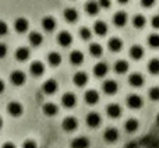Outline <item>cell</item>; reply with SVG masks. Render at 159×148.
<instances>
[{
    "instance_id": "obj_19",
    "label": "cell",
    "mask_w": 159,
    "mask_h": 148,
    "mask_svg": "<svg viewBox=\"0 0 159 148\" xmlns=\"http://www.w3.org/2000/svg\"><path fill=\"white\" fill-rule=\"evenodd\" d=\"M56 25H57V22H56L55 17L46 16L42 18V28H43L45 32H53L56 30Z\"/></svg>"
},
{
    "instance_id": "obj_29",
    "label": "cell",
    "mask_w": 159,
    "mask_h": 148,
    "mask_svg": "<svg viewBox=\"0 0 159 148\" xmlns=\"http://www.w3.org/2000/svg\"><path fill=\"white\" fill-rule=\"evenodd\" d=\"M138 126H140V122H138L135 118H130L124 122V130H126L127 133H130V134L137 132Z\"/></svg>"
},
{
    "instance_id": "obj_39",
    "label": "cell",
    "mask_w": 159,
    "mask_h": 148,
    "mask_svg": "<svg viewBox=\"0 0 159 148\" xmlns=\"http://www.w3.org/2000/svg\"><path fill=\"white\" fill-rule=\"evenodd\" d=\"M21 148H38V144H36L35 140H31V138H28V140H25L24 143H22Z\"/></svg>"
},
{
    "instance_id": "obj_31",
    "label": "cell",
    "mask_w": 159,
    "mask_h": 148,
    "mask_svg": "<svg viewBox=\"0 0 159 148\" xmlns=\"http://www.w3.org/2000/svg\"><path fill=\"white\" fill-rule=\"evenodd\" d=\"M101 7H99L98 2H93V0H89V2L85 3V11H87L88 16H96L99 13Z\"/></svg>"
},
{
    "instance_id": "obj_50",
    "label": "cell",
    "mask_w": 159,
    "mask_h": 148,
    "mask_svg": "<svg viewBox=\"0 0 159 148\" xmlns=\"http://www.w3.org/2000/svg\"><path fill=\"white\" fill-rule=\"evenodd\" d=\"M119 3H120V4H127V3L130 2V0H117Z\"/></svg>"
},
{
    "instance_id": "obj_2",
    "label": "cell",
    "mask_w": 159,
    "mask_h": 148,
    "mask_svg": "<svg viewBox=\"0 0 159 148\" xmlns=\"http://www.w3.org/2000/svg\"><path fill=\"white\" fill-rule=\"evenodd\" d=\"M126 104L130 109L137 110V109H141V108L144 106V99H143V96L138 95V94H130V95L126 98Z\"/></svg>"
},
{
    "instance_id": "obj_26",
    "label": "cell",
    "mask_w": 159,
    "mask_h": 148,
    "mask_svg": "<svg viewBox=\"0 0 159 148\" xmlns=\"http://www.w3.org/2000/svg\"><path fill=\"white\" fill-rule=\"evenodd\" d=\"M63 17L67 22L73 24V22H75L78 20V11L75 10L74 7H67V8H64V11H63Z\"/></svg>"
},
{
    "instance_id": "obj_17",
    "label": "cell",
    "mask_w": 159,
    "mask_h": 148,
    "mask_svg": "<svg viewBox=\"0 0 159 148\" xmlns=\"http://www.w3.org/2000/svg\"><path fill=\"white\" fill-rule=\"evenodd\" d=\"M93 72V76L98 77V78H102V77H105L109 72V66H107L106 62H98V63L93 66L92 69Z\"/></svg>"
},
{
    "instance_id": "obj_7",
    "label": "cell",
    "mask_w": 159,
    "mask_h": 148,
    "mask_svg": "<svg viewBox=\"0 0 159 148\" xmlns=\"http://www.w3.org/2000/svg\"><path fill=\"white\" fill-rule=\"evenodd\" d=\"M102 91H103V94H106V95H116V94L119 92L117 81L110 80V78L103 81V84H102Z\"/></svg>"
},
{
    "instance_id": "obj_9",
    "label": "cell",
    "mask_w": 159,
    "mask_h": 148,
    "mask_svg": "<svg viewBox=\"0 0 159 148\" xmlns=\"http://www.w3.org/2000/svg\"><path fill=\"white\" fill-rule=\"evenodd\" d=\"M60 102L64 108L71 109V108H74L75 105H77V96H75V94H73V92H64L63 95H61Z\"/></svg>"
},
{
    "instance_id": "obj_27",
    "label": "cell",
    "mask_w": 159,
    "mask_h": 148,
    "mask_svg": "<svg viewBox=\"0 0 159 148\" xmlns=\"http://www.w3.org/2000/svg\"><path fill=\"white\" fill-rule=\"evenodd\" d=\"M129 55L133 60H141V59L144 58V48L141 46V45H133V46L130 48Z\"/></svg>"
},
{
    "instance_id": "obj_23",
    "label": "cell",
    "mask_w": 159,
    "mask_h": 148,
    "mask_svg": "<svg viewBox=\"0 0 159 148\" xmlns=\"http://www.w3.org/2000/svg\"><path fill=\"white\" fill-rule=\"evenodd\" d=\"M130 69V64L127 60L124 59H120V60H116L115 64H113V70H115L116 74H126Z\"/></svg>"
},
{
    "instance_id": "obj_32",
    "label": "cell",
    "mask_w": 159,
    "mask_h": 148,
    "mask_svg": "<svg viewBox=\"0 0 159 148\" xmlns=\"http://www.w3.org/2000/svg\"><path fill=\"white\" fill-rule=\"evenodd\" d=\"M93 32L99 36H105L107 34V24L105 21H101V20L96 21L93 24Z\"/></svg>"
},
{
    "instance_id": "obj_48",
    "label": "cell",
    "mask_w": 159,
    "mask_h": 148,
    "mask_svg": "<svg viewBox=\"0 0 159 148\" xmlns=\"http://www.w3.org/2000/svg\"><path fill=\"white\" fill-rule=\"evenodd\" d=\"M138 146H140L138 143H135V141H131V143H129L124 148H138Z\"/></svg>"
},
{
    "instance_id": "obj_40",
    "label": "cell",
    "mask_w": 159,
    "mask_h": 148,
    "mask_svg": "<svg viewBox=\"0 0 159 148\" xmlns=\"http://www.w3.org/2000/svg\"><path fill=\"white\" fill-rule=\"evenodd\" d=\"M8 34V25L6 21H3V20H0V36H4Z\"/></svg>"
},
{
    "instance_id": "obj_1",
    "label": "cell",
    "mask_w": 159,
    "mask_h": 148,
    "mask_svg": "<svg viewBox=\"0 0 159 148\" xmlns=\"http://www.w3.org/2000/svg\"><path fill=\"white\" fill-rule=\"evenodd\" d=\"M8 80L16 87H22L27 82V76H25V73L22 70H13L10 73V76H8Z\"/></svg>"
},
{
    "instance_id": "obj_28",
    "label": "cell",
    "mask_w": 159,
    "mask_h": 148,
    "mask_svg": "<svg viewBox=\"0 0 159 148\" xmlns=\"http://www.w3.org/2000/svg\"><path fill=\"white\" fill-rule=\"evenodd\" d=\"M46 60L52 67H59L61 64V55L59 52H55V50H53V52L48 53Z\"/></svg>"
},
{
    "instance_id": "obj_52",
    "label": "cell",
    "mask_w": 159,
    "mask_h": 148,
    "mask_svg": "<svg viewBox=\"0 0 159 148\" xmlns=\"http://www.w3.org/2000/svg\"><path fill=\"white\" fill-rule=\"evenodd\" d=\"M155 120H157V123H158V126H159V113L157 115V119H155Z\"/></svg>"
},
{
    "instance_id": "obj_34",
    "label": "cell",
    "mask_w": 159,
    "mask_h": 148,
    "mask_svg": "<svg viewBox=\"0 0 159 148\" xmlns=\"http://www.w3.org/2000/svg\"><path fill=\"white\" fill-rule=\"evenodd\" d=\"M88 52H89V55L93 56V58H101V56L103 55V48H102V45L93 42V44H91L89 46H88Z\"/></svg>"
},
{
    "instance_id": "obj_8",
    "label": "cell",
    "mask_w": 159,
    "mask_h": 148,
    "mask_svg": "<svg viewBox=\"0 0 159 148\" xmlns=\"http://www.w3.org/2000/svg\"><path fill=\"white\" fill-rule=\"evenodd\" d=\"M56 41H57V44L60 45L61 48H69L70 45L73 44V35L69 31H60V32L57 34Z\"/></svg>"
},
{
    "instance_id": "obj_37",
    "label": "cell",
    "mask_w": 159,
    "mask_h": 148,
    "mask_svg": "<svg viewBox=\"0 0 159 148\" xmlns=\"http://www.w3.org/2000/svg\"><path fill=\"white\" fill-rule=\"evenodd\" d=\"M78 35H80V38L84 39V41H89L91 36H92V32H91L89 28H87V27H81V28L78 30Z\"/></svg>"
},
{
    "instance_id": "obj_43",
    "label": "cell",
    "mask_w": 159,
    "mask_h": 148,
    "mask_svg": "<svg viewBox=\"0 0 159 148\" xmlns=\"http://www.w3.org/2000/svg\"><path fill=\"white\" fill-rule=\"evenodd\" d=\"M98 3H99V7L101 8H109L110 4H112L110 0H98Z\"/></svg>"
},
{
    "instance_id": "obj_25",
    "label": "cell",
    "mask_w": 159,
    "mask_h": 148,
    "mask_svg": "<svg viewBox=\"0 0 159 148\" xmlns=\"http://www.w3.org/2000/svg\"><path fill=\"white\" fill-rule=\"evenodd\" d=\"M14 56H16V59H17V62H27L28 59H30V56H31V50L28 49L27 46H20L18 49L16 50V53H14Z\"/></svg>"
},
{
    "instance_id": "obj_24",
    "label": "cell",
    "mask_w": 159,
    "mask_h": 148,
    "mask_svg": "<svg viewBox=\"0 0 159 148\" xmlns=\"http://www.w3.org/2000/svg\"><path fill=\"white\" fill-rule=\"evenodd\" d=\"M107 48H109L110 52L117 53V52H120L121 48H123V41H121L120 38H117V36H113V38H110L109 41H107Z\"/></svg>"
},
{
    "instance_id": "obj_41",
    "label": "cell",
    "mask_w": 159,
    "mask_h": 148,
    "mask_svg": "<svg viewBox=\"0 0 159 148\" xmlns=\"http://www.w3.org/2000/svg\"><path fill=\"white\" fill-rule=\"evenodd\" d=\"M7 53H8L7 45H6V44H2V42H0V59H4L6 56H7Z\"/></svg>"
},
{
    "instance_id": "obj_45",
    "label": "cell",
    "mask_w": 159,
    "mask_h": 148,
    "mask_svg": "<svg viewBox=\"0 0 159 148\" xmlns=\"http://www.w3.org/2000/svg\"><path fill=\"white\" fill-rule=\"evenodd\" d=\"M152 138H154L152 136H145V137H144L143 140H141V143H140V144H143V146H147V147H148V146H149V143L152 141Z\"/></svg>"
},
{
    "instance_id": "obj_15",
    "label": "cell",
    "mask_w": 159,
    "mask_h": 148,
    "mask_svg": "<svg viewBox=\"0 0 159 148\" xmlns=\"http://www.w3.org/2000/svg\"><path fill=\"white\" fill-rule=\"evenodd\" d=\"M123 113V109L119 104H109L106 106V115L109 116L110 119H119Z\"/></svg>"
},
{
    "instance_id": "obj_6",
    "label": "cell",
    "mask_w": 159,
    "mask_h": 148,
    "mask_svg": "<svg viewBox=\"0 0 159 148\" xmlns=\"http://www.w3.org/2000/svg\"><path fill=\"white\" fill-rule=\"evenodd\" d=\"M57 90H59V84L55 78H49L46 81H43V84H42V92L45 95H53L55 92H57Z\"/></svg>"
},
{
    "instance_id": "obj_49",
    "label": "cell",
    "mask_w": 159,
    "mask_h": 148,
    "mask_svg": "<svg viewBox=\"0 0 159 148\" xmlns=\"http://www.w3.org/2000/svg\"><path fill=\"white\" fill-rule=\"evenodd\" d=\"M4 90H6V84H4V81L0 78V94L4 92Z\"/></svg>"
},
{
    "instance_id": "obj_38",
    "label": "cell",
    "mask_w": 159,
    "mask_h": 148,
    "mask_svg": "<svg viewBox=\"0 0 159 148\" xmlns=\"http://www.w3.org/2000/svg\"><path fill=\"white\" fill-rule=\"evenodd\" d=\"M148 98L151 99L152 102H159V87H152L149 88L148 91Z\"/></svg>"
},
{
    "instance_id": "obj_4",
    "label": "cell",
    "mask_w": 159,
    "mask_h": 148,
    "mask_svg": "<svg viewBox=\"0 0 159 148\" xmlns=\"http://www.w3.org/2000/svg\"><path fill=\"white\" fill-rule=\"evenodd\" d=\"M77 127H78V119L74 118V116H67V118H64L63 122H61V129L66 133L75 132Z\"/></svg>"
},
{
    "instance_id": "obj_16",
    "label": "cell",
    "mask_w": 159,
    "mask_h": 148,
    "mask_svg": "<svg viewBox=\"0 0 159 148\" xmlns=\"http://www.w3.org/2000/svg\"><path fill=\"white\" fill-rule=\"evenodd\" d=\"M30 73L32 77H41L45 73V64L39 60H35L30 64Z\"/></svg>"
},
{
    "instance_id": "obj_20",
    "label": "cell",
    "mask_w": 159,
    "mask_h": 148,
    "mask_svg": "<svg viewBox=\"0 0 159 148\" xmlns=\"http://www.w3.org/2000/svg\"><path fill=\"white\" fill-rule=\"evenodd\" d=\"M30 28V21L24 17H18V18L14 21V30L18 34H25Z\"/></svg>"
},
{
    "instance_id": "obj_13",
    "label": "cell",
    "mask_w": 159,
    "mask_h": 148,
    "mask_svg": "<svg viewBox=\"0 0 159 148\" xmlns=\"http://www.w3.org/2000/svg\"><path fill=\"white\" fill-rule=\"evenodd\" d=\"M88 81H89V77H88V74L85 72H77L73 76V82H74V85L78 88L85 87V85L88 84Z\"/></svg>"
},
{
    "instance_id": "obj_10",
    "label": "cell",
    "mask_w": 159,
    "mask_h": 148,
    "mask_svg": "<svg viewBox=\"0 0 159 148\" xmlns=\"http://www.w3.org/2000/svg\"><path fill=\"white\" fill-rule=\"evenodd\" d=\"M99 92L96 90H87L84 94V101L87 105H89V106H95L96 104L99 102Z\"/></svg>"
},
{
    "instance_id": "obj_11",
    "label": "cell",
    "mask_w": 159,
    "mask_h": 148,
    "mask_svg": "<svg viewBox=\"0 0 159 148\" xmlns=\"http://www.w3.org/2000/svg\"><path fill=\"white\" fill-rule=\"evenodd\" d=\"M120 134H119V130L116 127H107L106 130L103 132V140L109 144H113L119 140Z\"/></svg>"
},
{
    "instance_id": "obj_14",
    "label": "cell",
    "mask_w": 159,
    "mask_h": 148,
    "mask_svg": "<svg viewBox=\"0 0 159 148\" xmlns=\"http://www.w3.org/2000/svg\"><path fill=\"white\" fill-rule=\"evenodd\" d=\"M42 113L45 116H48V118H53V116H56L59 113V106L56 104H53V102H45L42 105Z\"/></svg>"
},
{
    "instance_id": "obj_12",
    "label": "cell",
    "mask_w": 159,
    "mask_h": 148,
    "mask_svg": "<svg viewBox=\"0 0 159 148\" xmlns=\"http://www.w3.org/2000/svg\"><path fill=\"white\" fill-rule=\"evenodd\" d=\"M91 140L85 136H78V137L73 138L70 143V148H89Z\"/></svg>"
},
{
    "instance_id": "obj_22",
    "label": "cell",
    "mask_w": 159,
    "mask_h": 148,
    "mask_svg": "<svg viewBox=\"0 0 159 148\" xmlns=\"http://www.w3.org/2000/svg\"><path fill=\"white\" fill-rule=\"evenodd\" d=\"M69 60L73 66H80V64L84 63V53L81 50H71L69 55Z\"/></svg>"
},
{
    "instance_id": "obj_46",
    "label": "cell",
    "mask_w": 159,
    "mask_h": 148,
    "mask_svg": "<svg viewBox=\"0 0 159 148\" xmlns=\"http://www.w3.org/2000/svg\"><path fill=\"white\" fill-rule=\"evenodd\" d=\"M148 148H159V140H157V138H152V141L149 143Z\"/></svg>"
},
{
    "instance_id": "obj_3",
    "label": "cell",
    "mask_w": 159,
    "mask_h": 148,
    "mask_svg": "<svg viewBox=\"0 0 159 148\" xmlns=\"http://www.w3.org/2000/svg\"><path fill=\"white\" fill-rule=\"evenodd\" d=\"M6 110H7V113L11 118H20V116L24 113V106H22L18 101H11L7 104Z\"/></svg>"
},
{
    "instance_id": "obj_42",
    "label": "cell",
    "mask_w": 159,
    "mask_h": 148,
    "mask_svg": "<svg viewBox=\"0 0 159 148\" xmlns=\"http://www.w3.org/2000/svg\"><path fill=\"white\" fill-rule=\"evenodd\" d=\"M155 2H157V0H141V6L145 8H149L155 4Z\"/></svg>"
},
{
    "instance_id": "obj_36",
    "label": "cell",
    "mask_w": 159,
    "mask_h": 148,
    "mask_svg": "<svg viewBox=\"0 0 159 148\" xmlns=\"http://www.w3.org/2000/svg\"><path fill=\"white\" fill-rule=\"evenodd\" d=\"M147 44L152 49H159V34H151L147 39Z\"/></svg>"
},
{
    "instance_id": "obj_51",
    "label": "cell",
    "mask_w": 159,
    "mask_h": 148,
    "mask_svg": "<svg viewBox=\"0 0 159 148\" xmlns=\"http://www.w3.org/2000/svg\"><path fill=\"white\" fill-rule=\"evenodd\" d=\"M2 127H3V119L0 118V130H2Z\"/></svg>"
},
{
    "instance_id": "obj_18",
    "label": "cell",
    "mask_w": 159,
    "mask_h": 148,
    "mask_svg": "<svg viewBox=\"0 0 159 148\" xmlns=\"http://www.w3.org/2000/svg\"><path fill=\"white\" fill-rule=\"evenodd\" d=\"M144 82H145V78H144V76L141 73H131L129 76V84L131 85V87L134 88H140L144 85Z\"/></svg>"
},
{
    "instance_id": "obj_35",
    "label": "cell",
    "mask_w": 159,
    "mask_h": 148,
    "mask_svg": "<svg viewBox=\"0 0 159 148\" xmlns=\"http://www.w3.org/2000/svg\"><path fill=\"white\" fill-rule=\"evenodd\" d=\"M131 22H133V27H134V28H137V30H141V28L145 27L147 18L143 16V14H135V16L133 17Z\"/></svg>"
},
{
    "instance_id": "obj_33",
    "label": "cell",
    "mask_w": 159,
    "mask_h": 148,
    "mask_svg": "<svg viewBox=\"0 0 159 148\" xmlns=\"http://www.w3.org/2000/svg\"><path fill=\"white\" fill-rule=\"evenodd\" d=\"M147 70L149 74L152 76H159V59L158 58H152L151 60L147 64Z\"/></svg>"
},
{
    "instance_id": "obj_47",
    "label": "cell",
    "mask_w": 159,
    "mask_h": 148,
    "mask_svg": "<svg viewBox=\"0 0 159 148\" xmlns=\"http://www.w3.org/2000/svg\"><path fill=\"white\" fill-rule=\"evenodd\" d=\"M2 148H17V146L14 143H11V141H6V143L2 146Z\"/></svg>"
},
{
    "instance_id": "obj_30",
    "label": "cell",
    "mask_w": 159,
    "mask_h": 148,
    "mask_svg": "<svg viewBox=\"0 0 159 148\" xmlns=\"http://www.w3.org/2000/svg\"><path fill=\"white\" fill-rule=\"evenodd\" d=\"M28 41H30V44L32 45L34 48H38V46H41L42 42H43V36H42L41 32L32 31V32L30 34V36H28Z\"/></svg>"
},
{
    "instance_id": "obj_21",
    "label": "cell",
    "mask_w": 159,
    "mask_h": 148,
    "mask_svg": "<svg viewBox=\"0 0 159 148\" xmlns=\"http://www.w3.org/2000/svg\"><path fill=\"white\" fill-rule=\"evenodd\" d=\"M112 21H113V24H115L116 27L121 28V27H124V25L127 24V21H129V16H127L126 11H117V13L113 16Z\"/></svg>"
},
{
    "instance_id": "obj_5",
    "label": "cell",
    "mask_w": 159,
    "mask_h": 148,
    "mask_svg": "<svg viewBox=\"0 0 159 148\" xmlns=\"http://www.w3.org/2000/svg\"><path fill=\"white\" fill-rule=\"evenodd\" d=\"M85 123L89 129H98L102 123V118L98 112H89L85 116Z\"/></svg>"
},
{
    "instance_id": "obj_44",
    "label": "cell",
    "mask_w": 159,
    "mask_h": 148,
    "mask_svg": "<svg viewBox=\"0 0 159 148\" xmlns=\"http://www.w3.org/2000/svg\"><path fill=\"white\" fill-rule=\"evenodd\" d=\"M151 25H152V28H155V30H159V14H158V16H154V17H152Z\"/></svg>"
}]
</instances>
